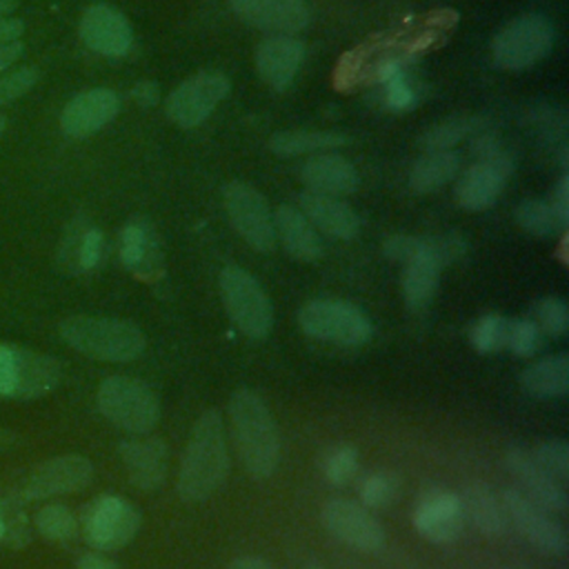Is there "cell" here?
<instances>
[{
	"mask_svg": "<svg viewBox=\"0 0 569 569\" xmlns=\"http://www.w3.org/2000/svg\"><path fill=\"white\" fill-rule=\"evenodd\" d=\"M229 471L224 422L218 409H207L193 422L178 471V496L184 502H202L213 496Z\"/></svg>",
	"mask_w": 569,
	"mask_h": 569,
	"instance_id": "6da1fadb",
	"label": "cell"
},
{
	"mask_svg": "<svg viewBox=\"0 0 569 569\" xmlns=\"http://www.w3.org/2000/svg\"><path fill=\"white\" fill-rule=\"evenodd\" d=\"M229 422L238 458L253 478H269L280 462V433L267 402L240 387L229 398Z\"/></svg>",
	"mask_w": 569,
	"mask_h": 569,
	"instance_id": "7a4b0ae2",
	"label": "cell"
},
{
	"mask_svg": "<svg viewBox=\"0 0 569 569\" xmlns=\"http://www.w3.org/2000/svg\"><path fill=\"white\" fill-rule=\"evenodd\" d=\"M60 338L76 351L107 362H129L142 356L144 333L129 320L71 316L60 322Z\"/></svg>",
	"mask_w": 569,
	"mask_h": 569,
	"instance_id": "3957f363",
	"label": "cell"
},
{
	"mask_svg": "<svg viewBox=\"0 0 569 569\" xmlns=\"http://www.w3.org/2000/svg\"><path fill=\"white\" fill-rule=\"evenodd\" d=\"M98 409L116 427L147 433L160 420V402L153 389L131 376H109L98 387Z\"/></svg>",
	"mask_w": 569,
	"mask_h": 569,
	"instance_id": "277c9868",
	"label": "cell"
},
{
	"mask_svg": "<svg viewBox=\"0 0 569 569\" xmlns=\"http://www.w3.org/2000/svg\"><path fill=\"white\" fill-rule=\"evenodd\" d=\"M60 380L62 367L56 358L0 342V398L33 400L53 391Z\"/></svg>",
	"mask_w": 569,
	"mask_h": 569,
	"instance_id": "5b68a950",
	"label": "cell"
},
{
	"mask_svg": "<svg viewBox=\"0 0 569 569\" xmlns=\"http://www.w3.org/2000/svg\"><path fill=\"white\" fill-rule=\"evenodd\" d=\"M218 284L231 322L247 338H267L273 329V305L260 282L242 267L229 264L220 271Z\"/></svg>",
	"mask_w": 569,
	"mask_h": 569,
	"instance_id": "8992f818",
	"label": "cell"
},
{
	"mask_svg": "<svg viewBox=\"0 0 569 569\" xmlns=\"http://www.w3.org/2000/svg\"><path fill=\"white\" fill-rule=\"evenodd\" d=\"M298 325L316 340L345 347L365 345L373 333L369 316L360 307L338 298L309 300L298 311Z\"/></svg>",
	"mask_w": 569,
	"mask_h": 569,
	"instance_id": "52a82bcc",
	"label": "cell"
},
{
	"mask_svg": "<svg viewBox=\"0 0 569 569\" xmlns=\"http://www.w3.org/2000/svg\"><path fill=\"white\" fill-rule=\"evenodd\" d=\"M553 24L540 13H522L509 20L491 42L493 62L507 71H520L542 60L553 47Z\"/></svg>",
	"mask_w": 569,
	"mask_h": 569,
	"instance_id": "ba28073f",
	"label": "cell"
},
{
	"mask_svg": "<svg viewBox=\"0 0 569 569\" xmlns=\"http://www.w3.org/2000/svg\"><path fill=\"white\" fill-rule=\"evenodd\" d=\"M80 527L93 549L113 551L133 540L140 529V511L120 496L102 493L84 507Z\"/></svg>",
	"mask_w": 569,
	"mask_h": 569,
	"instance_id": "9c48e42d",
	"label": "cell"
},
{
	"mask_svg": "<svg viewBox=\"0 0 569 569\" xmlns=\"http://www.w3.org/2000/svg\"><path fill=\"white\" fill-rule=\"evenodd\" d=\"M222 202L231 227L238 236L251 244L256 251H271L276 247V231H273V216L269 211L267 200L258 189L247 182L233 180L224 184Z\"/></svg>",
	"mask_w": 569,
	"mask_h": 569,
	"instance_id": "30bf717a",
	"label": "cell"
},
{
	"mask_svg": "<svg viewBox=\"0 0 569 569\" xmlns=\"http://www.w3.org/2000/svg\"><path fill=\"white\" fill-rule=\"evenodd\" d=\"M231 82L220 71H200L184 82H180L164 102L167 116L173 124L182 129H193L202 124L213 109L227 98Z\"/></svg>",
	"mask_w": 569,
	"mask_h": 569,
	"instance_id": "8fae6325",
	"label": "cell"
},
{
	"mask_svg": "<svg viewBox=\"0 0 569 569\" xmlns=\"http://www.w3.org/2000/svg\"><path fill=\"white\" fill-rule=\"evenodd\" d=\"M513 171L511 156L498 144L489 153L480 156L456 182V202L469 211H482L491 207L502 193Z\"/></svg>",
	"mask_w": 569,
	"mask_h": 569,
	"instance_id": "7c38bea8",
	"label": "cell"
},
{
	"mask_svg": "<svg viewBox=\"0 0 569 569\" xmlns=\"http://www.w3.org/2000/svg\"><path fill=\"white\" fill-rule=\"evenodd\" d=\"M320 518L329 533L351 549L376 553L385 547V529L380 520L360 502L331 498L325 502Z\"/></svg>",
	"mask_w": 569,
	"mask_h": 569,
	"instance_id": "4fadbf2b",
	"label": "cell"
},
{
	"mask_svg": "<svg viewBox=\"0 0 569 569\" xmlns=\"http://www.w3.org/2000/svg\"><path fill=\"white\" fill-rule=\"evenodd\" d=\"M502 502L509 522H513V527L527 542L549 556H562L567 551V533L562 525L549 516L547 509L531 502L518 489H505Z\"/></svg>",
	"mask_w": 569,
	"mask_h": 569,
	"instance_id": "5bb4252c",
	"label": "cell"
},
{
	"mask_svg": "<svg viewBox=\"0 0 569 569\" xmlns=\"http://www.w3.org/2000/svg\"><path fill=\"white\" fill-rule=\"evenodd\" d=\"M93 478V465L84 456H58L40 462L22 482L27 500H40L84 489Z\"/></svg>",
	"mask_w": 569,
	"mask_h": 569,
	"instance_id": "9a60e30c",
	"label": "cell"
},
{
	"mask_svg": "<svg viewBox=\"0 0 569 569\" xmlns=\"http://www.w3.org/2000/svg\"><path fill=\"white\" fill-rule=\"evenodd\" d=\"M411 522L422 538L436 545L453 542L465 527V511H462L460 496L438 487L427 489L416 500Z\"/></svg>",
	"mask_w": 569,
	"mask_h": 569,
	"instance_id": "2e32d148",
	"label": "cell"
},
{
	"mask_svg": "<svg viewBox=\"0 0 569 569\" xmlns=\"http://www.w3.org/2000/svg\"><path fill=\"white\" fill-rule=\"evenodd\" d=\"M505 467L516 478L518 491L527 496L531 502L547 511H565L567 509V491L560 480H556L549 471H545L529 449L511 447L505 453Z\"/></svg>",
	"mask_w": 569,
	"mask_h": 569,
	"instance_id": "e0dca14e",
	"label": "cell"
},
{
	"mask_svg": "<svg viewBox=\"0 0 569 569\" xmlns=\"http://www.w3.org/2000/svg\"><path fill=\"white\" fill-rule=\"evenodd\" d=\"M82 42L107 58H120L131 49L133 31L129 20L109 4H91L80 18Z\"/></svg>",
	"mask_w": 569,
	"mask_h": 569,
	"instance_id": "ac0fdd59",
	"label": "cell"
},
{
	"mask_svg": "<svg viewBox=\"0 0 569 569\" xmlns=\"http://www.w3.org/2000/svg\"><path fill=\"white\" fill-rule=\"evenodd\" d=\"M120 111L116 91L96 87L73 96L60 113V127L69 138H84L109 124Z\"/></svg>",
	"mask_w": 569,
	"mask_h": 569,
	"instance_id": "d6986e66",
	"label": "cell"
},
{
	"mask_svg": "<svg viewBox=\"0 0 569 569\" xmlns=\"http://www.w3.org/2000/svg\"><path fill=\"white\" fill-rule=\"evenodd\" d=\"M229 7L251 27L271 33H298L309 24L307 0H229Z\"/></svg>",
	"mask_w": 569,
	"mask_h": 569,
	"instance_id": "ffe728a7",
	"label": "cell"
},
{
	"mask_svg": "<svg viewBox=\"0 0 569 569\" xmlns=\"http://www.w3.org/2000/svg\"><path fill=\"white\" fill-rule=\"evenodd\" d=\"M302 58H305L302 40L287 33H273L258 44L256 69L271 89L284 91L291 87Z\"/></svg>",
	"mask_w": 569,
	"mask_h": 569,
	"instance_id": "44dd1931",
	"label": "cell"
},
{
	"mask_svg": "<svg viewBox=\"0 0 569 569\" xmlns=\"http://www.w3.org/2000/svg\"><path fill=\"white\" fill-rule=\"evenodd\" d=\"M122 467L138 489L151 491L160 487L169 469V449L162 438H136L120 442Z\"/></svg>",
	"mask_w": 569,
	"mask_h": 569,
	"instance_id": "7402d4cb",
	"label": "cell"
},
{
	"mask_svg": "<svg viewBox=\"0 0 569 569\" xmlns=\"http://www.w3.org/2000/svg\"><path fill=\"white\" fill-rule=\"evenodd\" d=\"M307 220L322 233L338 238V240H351L360 231V218L358 213L340 198L325 196L316 191L300 193V207H298Z\"/></svg>",
	"mask_w": 569,
	"mask_h": 569,
	"instance_id": "603a6c76",
	"label": "cell"
},
{
	"mask_svg": "<svg viewBox=\"0 0 569 569\" xmlns=\"http://www.w3.org/2000/svg\"><path fill=\"white\" fill-rule=\"evenodd\" d=\"M300 180L309 187L307 191L336 196V198L353 193L358 189L356 167L338 153L311 156L300 169Z\"/></svg>",
	"mask_w": 569,
	"mask_h": 569,
	"instance_id": "cb8c5ba5",
	"label": "cell"
},
{
	"mask_svg": "<svg viewBox=\"0 0 569 569\" xmlns=\"http://www.w3.org/2000/svg\"><path fill=\"white\" fill-rule=\"evenodd\" d=\"M273 231L276 240H280V244L291 258L311 262L322 256V240L318 236V229L307 220V216L298 207H278L273 213Z\"/></svg>",
	"mask_w": 569,
	"mask_h": 569,
	"instance_id": "d4e9b609",
	"label": "cell"
},
{
	"mask_svg": "<svg viewBox=\"0 0 569 569\" xmlns=\"http://www.w3.org/2000/svg\"><path fill=\"white\" fill-rule=\"evenodd\" d=\"M442 264L425 251V238L416 236L413 256L405 262L402 271V296L411 311L425 309L438 289Z\"/></svg>",
	"mask_w": 569,
	"mask_h": 569,
	"instance_id": "484cf974",
	"label": "cell"
},
{
	"mask_svg": "<svg viewBox=\"0 0 569 569\" xmlns=\"http://www.w3.org/2000/svg\"><path fill=\"white\" fill-rule=\"evenodd\" d=\"M460 502H462L465 518H469L480 533L502 536L509 529V516H507L502 496H498L489 485L485 482L467 485L460 496Z\"/></svg>",
	"mask_w": 569,
	"mask_h": 569,
	"instance_id": "4316f807",
	"label": "cell"
},
{
	"mask_svg": "<svg viewBox=\"0 0 569 569\" xmlns=\"http://www.w3.org/2000/svg\"><path fill=\"white\" fill-rule=\"evenodd\" d=\"M120 260L122 264L142 276L149 278L160 267V249L156 242L153 231L144 222H129L120 233Z\"/></svg>",
	"mask_w": 569,
	"mask_h": 569,
	"instance_id": "83f0119b",
	"label": "cell"
},
{
	"mask_svg": "<svg viewBox=\"0 0 569 569\" xmlns=\"http://www.w3.org/2000/svg\"><path fill=\"white\" fill-rule=\"evenodd\" d=\"M522 389L542 400L560 398L567 393L569 387V358L567 353H556L536 360L520 373Z\"/></svg>",
	"mask_w": 569,
	"mask_h": 569,
	"instance_id": "f1b7e54d",
	"label": "cell"
},
{
	"mask_svg": "<svg viewBox=\"0 0 569 569\" xmlns=\"http://www.w3.org/2000/svg\"><path fill=\"white\" fill-rule=\"evenodd\" d=\"M458 171H460V156L456 151L451 149L427 151L413 162L409 171V184L420 193H429L445 187L449 180H453Z\"/></svg>",
	"mask_w": 569,
	"mask_h": 569,
	"instance_id": "f546056e",
	"label": "cell"
},
{
	"mask_svg": "<svg viewBox=\"0 0 569 569\" xmlns=\"http://www.w3.org/2000/svg\"><path fill=\"white\" fill-rule=\"evenodd\" d=\"M347 140L333 131H278L269 138L267 147L276 156H305V153H322L325 149L342 147Z\"/></svg>",
	"mask_w": 569,
	"mask_h": 569,
	"instance_id": "4dcf8cb0",
	"label": "cell"
},
{
	"mask_svg": "<svg viewBox=\"0 0 569 569\" xmlns=\"http://www.w3.org/2000/svg\"><path fill=\"white\" fill-rule=\"evenodd\" d=\"M516 222L531 236L538 238H551L567 229V222L560 218V213L553 209L551 200L540 198H525L513 209Z\"/></svg>",
	"mask_w": 569,
	"mask_h": 569,
	"instance_id": "1f68e13d",
	"label": "cell"
},
{
	"mask_svg": "<svg viewBox=\"0 0 569 569\" xmlns=\"http://www.w3.org/2000/svg\"><path fill=\"white\" fill-rule=\"evenodd\" d=\"M473 131H480V118L476 116H449L436 124H431L422 136H420V147L427 151H445L458 144L460 140L469 138Z\"/></svg>",
	"mask_w": 569,
	"mask_h": 569,
	"instance_id": "d6a6232c",
	"label": "cell"
},
{
	"mask_svg": "<svg viewBox=\"0 0 569 569\" xmlns=\"http://www.w3.org/2000/svg\"><path fill=\"white\" fill-rule=\"evenodd\" d=\"M102 249H104V238L100 229L87 227L80 233L73 231L62 244L64 264L73 271H89L100 262Z\"/></svg>",
	"mask_w": 569,
	"mask_h": 569,
	"instance_id": "836d02e7",
	"label": "cell"
},
{
	"mask_svg": "<svg viewBox=\"0 0 569 569\" xmlns=\"http://www.w3.org/2000/svg\"><path fill=\"white\" fill-rule=\"evenodd\" d=\"M360 505L367 509H380L398 500L400 478L393 471H373L362 478L358 487Z\"/></svg>",
	"mask_w": 569,
	"mask_h": 569,
	"instance_id": "e575fe53",
	"label": "cell"
},
{
	"mask_svg": "<svg viewBox=\"0 0 569 569\" xmlns=\"http://www.w3.org/2000/svg\"><path fill=\"white\" fill-rule=\"evenodd\" d=\"M507 329H509V318L498 316V313H487L473 322V327L469 331V340L476 351L493 353V351L505 349Z\"/></svg>",
	"mask_w": 569,
	"mask_h": 569,
	"instance_id": "d590c367",
	"label": "cell"
},
{
	"mask_svg": "<svg viewBox=\"0 0 569 569\" xmlns=\"http://www.w3.org/2000/svg\"><path fill=\"white\" fill-rule=\"evenodd\" d=\"M320 471L331 485L349 482L358 471V451L356 447L340 442L327 449L320 458Z\"/></svg>",
	"mask_w": 569,
	"mask_h": 569,
	"instance_id": "8d00e7d4",
	"label": "cell"
},
{
	"mask_svg": "<svg viewBox=\"0 0 569 569\" xmlns=\"http://www.w3.org/2000/svg\"><path fill=\"white\" fill-rule=\"evenodd\" d=\"M36 527L49 540H69L78 531V520L69 507L47 505L38 511Z\"/></svg>",
	"mask_w": 569,
	"mask_h": 569,
	"instance_id": "74e56055",
	"label": "cell"
},
{
	"mask_svg": "<svg viewBox=\"0 0 569 569\" xmlns=\"http://www.w3.org/2000/svg\"><path fill=\"white\" fill-rule=\"evenodd\" d=\"M529 451L545 471H549L562 485L567 482V478H569V445H567V440L547 438V440L536 442L533 449H529Z\"/></svg>",
	"mask_w": 569,
	"mask_h": 569,
	"instance_id": "f35d334b",
	"label": "cell"
},
{
	"mask_svg": "<svg viewBox=\"0 0 569 569\" xmlns=\"http://www.w3.org/2000/svg\"><path fill=\"white\" fill-rule=\"evenodd\" d=\"M533 322L540 331L558 338L567 331L569 327V309H567V302L562 298H556V296H547V298H540L533 309Z\"/></svg>",
	"mask_w": 569,
	"mask_h": 569,
	"instance_id": "ab89813d",
	"label": "cell"
},
{
	"mask_svg": "<svg viewBox=\"0 0 569 569\" xmlns=\"http://www.w3.org/2000/svg\"><path fill=\"white\" fill-rule=\"evenodd\" d=\"M505 349H509L520 358H531L542 349V331L536 327L531 318L509 320Z\"/></svg>",
	"mask_w": 569,
	"mask_h": 569,
	"instance_id": "60d3db41",
	"label": "cell"
},
{
	"mask_svg": "<svg viewBox=\"0 0 569 569\" xmlns=\"http://www.w3.org/2000/svg\"><path fill=\"white\" fill-rule=\"evenodd\" d=\"M40 78V71L36 67H20L7 76L0 78V107L24 96Z\"/></svg>",
	"mask_w": 569,
	"mask_h": 569,
	"instance_id": "b9f144b4",
	"label": "cell"
},
{
	"mask_svg": "<svg viewBox=\"0 0 569 569\" xmlns=\"http://www.w3.org/2000/svg\"><path fill=\"white\" fill-rule=\"evenodd\" d=\"M385 82V102L387 107L396 109V111H407L413 109L416 104V93L411 89V84L405 78V71H396L391 73Z\"/></svg>",
	"mask_w": 569,
	"mask_h": 569,
	"instance_id": "7bdbcfd3",
	"label": "cell"
},
{
	"mask_svg": "<svg viewBox=\"0 0 569 569\" xmlns=\"http://www.w3.org/2000/svg\"><path fill=\"white\" fill-rule=\"evenodd\" d=\"M551 204H553V209L560 213V218L569 224V178H567V176H562L560 182L556 184Z\"/></svg>",
	"mask_w": 569,
	"mask_h": 569,
	"instance_id": "ee69618b",
	"label": "cell"
},
{
	"mask_svg": "<svg viewBox=\"0 0 569 569\" xmlns=\"http://www.w3.org/2000/svg\"><path fill=\"white\" fill-rule=\"evenodd\" d=\"M22 31H24L22 20H18V18H2L0 20V49L11 44V42H16L22 36Z\"/></svg>",
	"mask_w": 569,
	"mask_h": 569,
	"instance_id": "f6af8a7d",
	"label": "cell"
},
{
	"mask_svg": "<svg viewBox=\"0 0 569 569\" xmlns=\"http://www.w3.org/2000/svg\"><path fill=\"white\" fill-rule=\"evenodd\" d=\"M76 569H118V565L113 560H109L107 556H102V553L87 551L78 558Z\"/></svg>",
	"mask_w": 569,
	"mask_h": 569,
	"instance_id": "bcb514c9",
	"label": "cell"
},
{
	"mask_svg": "<svg viewBox=\"0 0 569 569\" xmlns=\"http://www.w3.org/2000/svg\"><path fill=\"white\" fill-rule=\"evenodd\" d=\"M133 98L142 107H153L158 102V84L156 82H138L133 87Z\"/></svg>",
	"mask_w": 569,
	"mask_h": 569,
	"instance_id": "7dc6e473",
	"label": "cell"
},
{
	"mask_svg": "<svg viewBox=\"0 0 569 569\" xmlns=\"http://www.w3.org/2000/svg\"><path fill=\"white\" fill-rule=\"evenodd\" d=\"M227 569H273L264 558L260 556H238L229 562Z\"/></svg>",
	"mask_w": 569,
	"mask_h": 569,
	"instance_id": "c3c4849f",
	"label": "cell"
},
{
	"mask_svg": "<svg viewBox=\"0 0 569 569\" xmlns=\"http://www.w3.org/2000/svg\"><path fill=\"white\" fill-rule=\"evenodd\" d=\"M24 51V47H22V42H11V44H7V47H2L0 49V71H4V69H9L18 58H20V53Z\"/></svg>",
	"mask_w": 569,
	"mask_h": 569,
	"instance_id": "681fc988",
	"label": "cell"
},
{
	"mask_svg": "<svg viewBox=\"0 0 569 569\" xmlns=\"http://www.w3.org/2000/svg\"><path fill=\"white\" fill-rule=\"evenodd\" d=\"M16 7H18V0H0V20L11 11H16Z\"/></svg>",
	"mask_w": 569,
	"mask_h": 569,
	"instance_id": "f907efd6",
	"label": "cell"
},
{
	"mask_svg": "<svg viewBox=\"0 0 569 569\" xmlns=\"http://www.w3.org/2000/svg\"><path fill=\"white\" fill-rule=\"evenodd\" d=\"M4 531H7V525H4V518H2V507H0V538L4 536Z\"/></svg>",
	"mask_w": 569,
	"mask_h": 569,
	"instance_id": "816d5d0a",
	"label": "cell"
},
{
	"mask_svg": "<svg viewBox=\"0 0 569 569\" xmlns=\"http://www.w3.org/2000/svg\"><path fill=\"white\" fill-rule=\"evenodd\" d=\"M4 129H7V118L0 113V136L4 133Z\"/></svg>",
	"mask_w": 569,
	"mask_h": 569,
	"instance_id": "f5cc1de1",
	"label": "cell"
},
{
	"mask_svg": "<svg viewBox=\"0 0 569 569\" xmlns=\"http://www.w3.org/2000/svg\"><path fill=\"white\" fill-rule=\"evenodd\" d=\"M305 569H325V567H322V565H316V562H313V565H307Z\"/></svg>",
	"mask_w": 569,
	"mask_h": 569,
	"instance_id": "db71d44e",
	"label": "cell"
}]
</instances>
